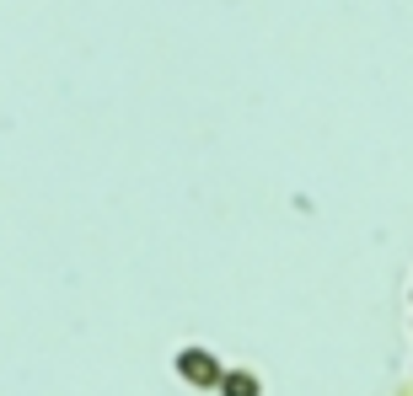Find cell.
Wrapping results in <instances>:
<instances>
[{
	"label": "cell",
	"instance_id": "obj_1",
	"mask_svg": "<svg viewBox=\"0 0 413 396\" xmlns=\"http://www.w3.org/2000/svg\"><path fill=\"white\" fill-rule=\"evenodd\" d=\"M182 370L194 375V380H215V364H209L204 353H182Z\"/></svg>",
	"mask_w": 413,
	"mask_h": 396
},
{
	"label": "cell",
	"instance_id": "obj_2",
	"mask_svg": "<svg viewBox=\"0 0 413 396\" xmlns=\"http://www.w3.org/2000/svg\"><path fill=\"white\" fill-rule=\"evenodd\" d=\"M226 396H258V380L253 375H231V380H226Z\"/></svg>",
	"mask_w": 413,
	"mask_h": 396
}]
</instances>
